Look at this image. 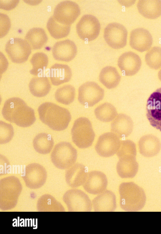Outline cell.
<instances>
[{"mask_svg": "<svg viewBox=\"0 0 161 234\" xmlns=\"http://www.w3.org/2000/svg\"><path fill=\"white\" fill-rule=\"evenodd\" d=\"M92 204L95 211H114L116 208L115 195L112 191L105 190L93 199Z\"/></svg>", "mask_w": 161, "mask_h": 234, "instance_id": "19", "label": "cell"}, {"mask_svg": "<svg viewBox=\"0 0 161 234\" xmlns=\"http://www.w3.org/2000/svg\"><path fill=\"white\" fill-rule=\"evenodd\" d=\"M133 127L131 118L125 114L120 113L112 122L111 130L119 138H125L131 133Z\"/></svg>", "mask_w": 161, "mask_h": 234, "instance_id": "20", "label": "cell"}, {"mask_svg": "<svg viewBox=\"0 0 161 234\" xmlns=\"http://www.w3.org/2000/svg\"><path fill=\"white\" fill-rule=\"evenodd\" d=\"M141 60L136 53L129 51L121 54L118 61V65L125 75H134L139 70L141 66Z\"/></svg>", "mask_w": 161, "mask_h": 234, "instance_id": "17", "label": "cell"}, {"mask_svg": "<svg viewBox=\"0 0 161 234\" xmlns=\"http://www.w3.org/2000/svg\"><path fill=\"white\" fill-rule=\"evenodd\" d=\"M29 87L31 94L39 97L47 95L51 89L49 81L47 78L45 77L32 78L29 83Z\"/></svg>", "mask_w": 161, "mask_h": 234, "instance_id": "27", "label": "cell"}, {"mask_svg": "<svg viewBox=\"0 0 161 234\" xmlns=\"http://www.w3.org/2000/svg\"><path fill=\"white\" fill-rule=\"evenodd\" d=\"M145 61L150 68L158 69L161 67V47L154 46L146 54Z\"/></svg>", "mask_w": 161, "mask_h": 234, "instance_id": "33", "label": "cell"}, {"mask_svg": "<svg viewBox=\"0 0 161 234\" xmlns=\"http://www.w3.org/2000/svg\"><path fill=\"white\" fill-rule=\"evenodd\" d=\"M119 192L120 206L123 210L135 212L143 208L146 201L145 194L143 190L134 182L121 183Z\"/></svg>", "mask_w": 161, "mask_h": 234, "instance_id": "3", "label": "cell"}, {"mask_svg": "<svg viewBox=\"0 0 161 234\" xmlns=\"http://www.w3.org/2000/svg\"><path fill=\"white\" fill-rule=\"evenodd\" d=\"M38 111L41 121L55 131L66 129L71 119L68 109L52 102L42 103L38 108Z\"/></svg>", "mask_w": 161, "mask_h": 234, "instance_id": "2", "label": "cell"}, {"mask_svg": "<svg viewBox=\"0 0 161 234\" xmlns=\"http://www.w3.org/2000/svg\"><path fill=\"white\" fill-rule=\"evenodd\" d=\"M80 13V7L77 3L66 0L60 2L56 5L53 16L58 23L70 25L76 20Z\"/></svg>", "mask_w": 161, "mask_h": 234, "instance_id": "10", "label": "cell"}, {"mask_svg": "<svg viewBox=\"0 0 161 234\" xmlns=\"http://www.w3.org/2000/svg\"><path fill=\"white\" fill-rule=\"evenodd\" d=\"M94 114L97 119L103 122H111L118 115L115 107L108 102L104 103L97 107L94 110Z\"/></svg>", "mask_w": 161, "mask_h": 234, "instance_id": "29", "label": "cell"}, {"mask_svg": "<svg viewBox=\"0 0 161 234\" xmlns=\"http://www.w3.org/2000/svg\"><path fill=\"white\" fill-rule=\"evenodd\" d=\"M33 146L35 150L42 154L50 153L54 144L53 139L50 134L45 133L37 134L34 138Z\"/></svg>", "mask_w": 161, "mask_h": 234, "instance_id": "28", "label": "cell"}, {"mask_svg": "<svg viewBox=\"0 0 161 234\" xmlns=\"http://www.w3.org/2000/svg\"><path fill=\"white\" fill-rule=\"evenodd\" d=\"M5 50L13 62L21 63L27 60L31 54V48L25 40L14 38L7 42Z\"/></svg>", "mask_w": 161, "mask_h": 234, "instance_id": "8", "label": "cell"}, {"mask_svg": "<svg viewBox=\"0 0 161 234\" xmlns=\"http://www.w3.org/2000/svg\"><path fill=\"white\" fill-rule=\"evenodd\" d=\"M137 7L139 13L145 18L155 19L161 15L160 0H140Z\"/></svg>", "mask_w": 161, "mask_h": 234, "instance_id": "24", "label": "cell"}, {"mask_svg": "<svg viewBox=\"0 0 161 234\" xmlns=\"http://www.w3.org/2000/svg\"><path fill=\"white\" fill-rule=\"evenodd\" d=\"M88 174L86 166L81 164L77 163L66 171V178L67 182L71 187L76 188L83 185Z\"/></svg>", "mask_w": 161, "mask_h": 234, "instance_id": "22", "label": "cell"}, {"mask_svg": "<svg viewBox=\"0 0 161 234\" xmlns=\"http://www.w3.org/2000/svg\"><path fill=\"white\" fill-rule=\"evenodd\" d=\"M71 134L73 143L81 149L91 146L95 136L91 122L85 117H79L75 121Z\"/></svg>", "mask_w": 161, "mask_h": 234, "instance_id": "4", "label": "cell"}, {"mask_svg": "<svg viewBox=\"0 0 161 234\" xmlns=\"http://www.w3.org/2000/svg\"><path fill=\"white\" fill-rule=\"evenodd\" d=\"M25 38L31 49L34 50L41 49L48 40L45 31L40 28H33L30 29L26 33Z\"/></svg>", "mask_w": 161, "mask_h": 234, "instance_id": "26", "label": "cell"}, {"mask_svg": "<svg viewBox=\"0 0 161 234\" xmlns=\"http://www.w3.org/2000/svg\"><path fill=\"white\" fill-rule=\"evenodd\" d=\"M139 152L143 156L152 157L156 155L161 148L159 139L152 134H147L142 137L138 143Z\"/></svg>", "mask_w": 161, "mask_h": 234, "instance_id": "21", "label": "cell"}, {"mask_svg": "<svg viewBox=\"0 0 161 234\" xmlns=\"http://www.w3.org/2000/svg\"><path fill=\"white\" fill-rule=\"evenodd\" d=\"M146 110V116L150 125L161 131V87L148 99Z\"/></svg>", "mask_w": 161, "mask_h": 234, "instance_id": "13", "label": "cell"}, {"mask_svg": "<svg viewBox=\"0 0 161 234\" xmlns=\"http://www.w3.org/2000/svg\"><path fill=\"white\" fill-rule=\"evenodd\" d=\"M49 75L52 84L57 86L69 82L72 77V73L68 65L55 63L50 68Z\"/></svg>", "mask_w": 161, "mask_h": 234, "instance_id": "23", "label": "cell"}, {"mask_svg": "<svg viewBox=\"0 0 161 234\" xmlns=\"http://www.w3.org/2000/svg\"><path fill=\"white\" fill-rule=\"evenodd\" d=\"M103 37L107 44L115 49H120L126 44L127 31L122 24L117 22L108 24L105 28Z\"/></svg>", "mask_w": 161, "mask_h": 234, "instance_id": "11", "label": "cell"}, {"mask_svg": "<svg viewBox=\"0 0 161 234\" xmlns=\"http://www.w3.org/2000/svg\"><path fill=\"white\" fill-rule=\"evenodd\" d=\"M1 25L0 37H3L8 32L10 27V21L8 17L5 14L0 13Z\"/></svg>", "mask_w": 161, "mask_h": 234, "instance_id": "35", "label": "cell"}, {"mask_svg": "<svg viewBox=\"0 0 161 234\" xmlns=\"http://www.w3.org/2000/svg\"><path fill=\"white\" fill-rule=\"evenodd\" d=\"M129 43L132 48L142 52L151 48L153 38L148 30L142 28H138L131 32Z\"/></svg>", "mask_w": 161, "mask_h": 234, "instance_id": "18", "label": "cell"}, {"mask_svg": "<svg viewBox=\"0 0 161 234\" xmlns=\"http://www.w3.org/2000/svg\"><path fill=\"white\" fill-rule=\"evenodd\" d=\"M75 94L74 87L72 85L67 84L58 89L55 92V97L58 102L68 105L74 101Z\"/></svg>", "mask_w": 161, "mask_h": 234, "instance_id": "31", "label": "cell"}, {"mask_svg": "<svg viewBox=\"0 0 161 234\" xmlns=\"http://www.w3.org/2000/svg\"><path fill=\"white\" fill-rule=\"evenodd\" d=\"M77 157V150L70 143L61 142L55 146L51 155L55 166L61 169L68 168L75 163Z\"/></svg>", "mask_w": 161, "mask_h": 234, "instance_id": "6", "label": "cell"}, {"mask_svg": "<svg viewBox=\"0 0 161 234\" xmlns=\"http://www.w3.org/2000/svg\"><path fill=\"white\" fill-rule=\"evenodd\" d=\"M120 79L121 76L116 68L111 66H107L103 68L99 75V80L100 82L109 89L116 87Z\"/></svg>", "mask_w": 161, "mask_h": 234, "instance_id": "25", "label": "cell"}, {"mask_svg": "<svg viewBox=\"0 0 161 234\" xmlns=\"http://www.w3.org/2000/svg\"><path fill=\"white\" fill-rule=\"evenodd\" d=\"M2 113L7 121L21 127L30 126L36 120L34 110L18 97H13L6 100Z\"/></svg>", "mask_w": 161, "mask_h": 234, "instance_id": "1", "label": "cell"}, {"mask_svg": "<svg viewBox=\"0 0 161 234\" xmlns=\"http://www.w3.org/2000/svg\"><path fill=\"white\" fill-rule=\"evenodd\" d=\"M14 132L13 127L10 124L0 121V144H5L12 139Z\"/></svg>", "mask_w": 161, "mask_h": 234, "instance_id": "34", "label": "cell"}, {"mask_svg": "<svg viewBox=\"0 0 161 234\" xmlns=\"http://www.w3.org/2000/svg\"><path fill=\"white\" fill-rule=\"evenodd\" d=\"M47 27L51 35L56 39L67 36L69 33L71 28L70 25L63 24L58 22L53 16L49 19Z\"/></svg>", "mask_w": 161, "mask_h": 234, "instance_id": "30", "label": "cell"}, {"mask_svg": "<svg viewBox=\"0 0 161 234\" xmlns=\"http://www.w3.org/2000/svg\"><path fill=\"white\" fill-rule=\"evenodd\" d=\"M107 184V179L103 173L99 171H93L88 173L83 187L87 193L97 195L105 191Z\"/></svg>", "mask_w": 161, "mask_h": 234, "instance_id": "15", "label": "cell"}, {"mask_svg": "<svg viewBox=\"0 0 161 234\" xmlns=\"http://www.w3.org/2000/svg\"><path fill=\"white\" fill-rule=\"evenodd\" d=\"M0 0V8L6 10L13 9L17 5L18 0Z\"/></svg>", "mask_w": 161, "mask_h": 234, "instance_id": "36", "label": "cell"}, {"mask_svg": "<svg viewBox=\"0 0 161 234\" xmlns=\"http://www.w3.org/2000/svg\"><path fill=\"white\" fill-rule=\"evenodd\" d=\"M104 95V90L97 83L88 81L79 87L78 100L83 106L92 107L102 100Z\"/></svg>", "mask_w": 161, "mask_h": 234, "instance_id": "7", "label": "cell"}, {"mask_svg": "<svg viewBox=\"0 0 161 234\" xmlns=\"http://www.w3.org/2000/svg\"><path fill=\"white\" fill-rule=\"evenodd\" d=\"M69 210L72 211L89 212L92 210V203L88 195L80 190L69 191L65 196Z\"/></svg>", "mask_w": 161, "mask_h": 234, "instance_id": "14", "label": "cell"}, {"mask_svg": "<svg viewBox=\"0 0 161 234\" xmlns=\"http://www.w3.org/2000/svg\"><path fill=\"white\" fill-rule=\"evenodd\" d=\"M30 62L32 66L30 71V73L37 76L47 68L48 63V57L43 52H37L32 55Z\"/></svg>", "mask_w": 161, "mask_h": 234, "instance_id": "32", "label": "cell"}, {"mask_svg": "<svg viewBox=\"0 0 161 234\" xmlns=\"http://www.w3.org/2000/svg\"><path fill=\"white\" fill-rule=\"evenodd\" d=\"M136 155V148L128 146L120 149L117 152L119 160L117 164L116 170L121 178H132L136 175L138 168Z\"/></svg>", "mask_w": 161, "mask_h": 234, "instance_id": "5", "label": "cell"}, {"mask_svg": "<svg viewBox=\"0 0 161 234\" xmlns=\"http://www.w3.org/2000/svg\"><path fill=\"white\" fill-rule=\"evenodd\" d=\"M52 54L56 60L66 62L72 60L77 52L76 46L72 41L67 39L56 42L53 45Z\"/></svg>", "mask_w": 161, "mask_h": 234, "instance_id": "16", "label": "cell"}, {"mask_svg": "<svg viewBox=\"0 0 161 234\" xmlns=\"http://www.w3.org/2000/svg\"><path fill=\"white\" fill-rule=\"evenodd\" d=\"M101 26L97 19L94 15L83 16L76 25V30L80 38L84 41H91L98 36Z\"/></svg>", "mask_w": 161, "mask_h": 234, "instance_id": "9", "label": "cell"}, {"mask_svg": "<svg viewBox=\"0 0 161 234\" xmlns=\"http://www.w3.org/2000/svg\"><path fill=\"white\" fill-rule=\"evenodd\" d=\"M119 138L112 132L105 133L100 135L97 141L95 149L100 156L108 157L117 153L120 145Z\"/></svg>", "mask_w": 161, "mask_h": 234, "instance_id": "12", "label": "cell"}]
</instances>
